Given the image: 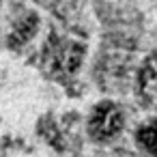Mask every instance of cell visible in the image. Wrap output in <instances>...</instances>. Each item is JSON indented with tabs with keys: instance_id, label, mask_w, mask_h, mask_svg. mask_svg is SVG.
<instances>
[{
	"instance_id": "6da1fadb",
	"label": "cell",
	"mask_w": 157,
	"mask_h": 157,
	"mask_svg": "<svg viewBox=\"0 0 157 157\" xmlns=\"http://www.w3.org/2000/svg\"><path fill=\"white\" fill-rule=\"evenodd\" d=\"M121 129H123V114L114 103L105 101V103L95 108L90 123H88V131L93 138L108 140V138H114Z\"/></svg>"
},
{
	"instance_id": "7a4b0ae2",
	"label": "cell",
	"mask_w": 157,
	"mask_h": 157,
	"mask_svg": "<svg viewBox=\"0 0 157 157\" xmlns=\"http://www.w3.org/2000/svg\"><path fill=\"white\" fill-rule=\"evenodd\" d=\"M138 142L146 153L157 155V121L146 123L138 129Z\"/></svg>"
}]
</instances>
